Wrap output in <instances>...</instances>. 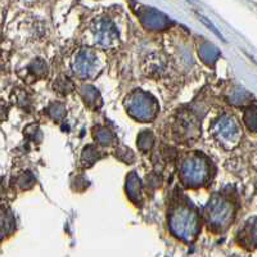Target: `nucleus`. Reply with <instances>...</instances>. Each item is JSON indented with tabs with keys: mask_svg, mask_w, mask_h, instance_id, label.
I'll return each mask as SVG.
<instances>
[{
	"mask_svg": "<svg viewBox=\"0 0 257 257\" xmlns=\"http://www.w3.org/2000/svg\"><path fill=\"white\" fill-rule=\"evenodd\" d=\"M233 215V208L229 203L224 201L216 202L215 205L211 207L210 213H208V219H210L211 225L216 226V228H222L228 224Z\"/></svg>",
	"mask_w": 257,
	"mask_h": 257,
	"instance_id": "nucleus-2",
	"label": "nucleus"
},
{
	"mask_svg": "<svg viewBox=\"0 0 257 257\" xmlns=\"http://www.w3.org/2000/svg\"><path fill=\"white\" fill-rule=\"evenodd\" d=\"M245 123L257 132V108H251L245 114Z\"/></svg>",
	"mask_w": 257,
	"mask_h": 257,
	"instance_id": "nucleus-5",
	"label": "nucleus"
},
{
	"mask_svg": "<svg viewBox=\"0 0 257 257\" xmlns=\"http://www.w3.org/2000/svg\"><path fill=\"white\" fill-rule=\"evenodd\" d=\"M170 229L178 238L192 240L198 231L197 217L190 211L179 210L170 219Z\"/></svg>",
	"mask_w": 257,
	"mask_h": 257,
	"instance_id": "nucleus-1",
	"label": "nucleus"
},
{
	"mask_svg": "<svg viewBox=\"0 0 257 257\" xmlns=\"http://www.w3.org/2000/svg\"><path fill=\"white\" fill-rule=\"evenodd\" d=\"M252 238H253L254 244H257V221L254 222L253 229H252Z\"/></svg>",
	"mask_w": 257,
	"mask_h": 257,
	"instance_id": "nucleus-6",
	"label": "nucleus"
},
{
	"mask_svg": "<svg viewBox=\"0 0 257 257\" xmlns=\"http://www.w3.org/2000/svg\"><path fill=\"white\" fill-rule=\"evenodd\" d=\"M11 230V220L6 213L0 212V239Z\"/></svg>",
	"mask_w": 257,
	"mask_h": 257,
	"instance_id": "nucleus-4",
	"label": "nucleus"
},
{
	"mask_svg": "<svg viewBox=\"0 0 257 257\" xmlns=\"http://www.w3.org/2000/svg\"><path fill=\"white\" fill-rule=\"evenodd\" d=\"M238 130L239 128H238L235 121L233 118H229V117H224L217 123V133L225 141H234L238 135Z\"/></svg>",
	"mask_w": 257,
	"mask_h": 257,
	"instance_id": "nucleus-3",
	"label": "nucleus"
}]
</instances>
